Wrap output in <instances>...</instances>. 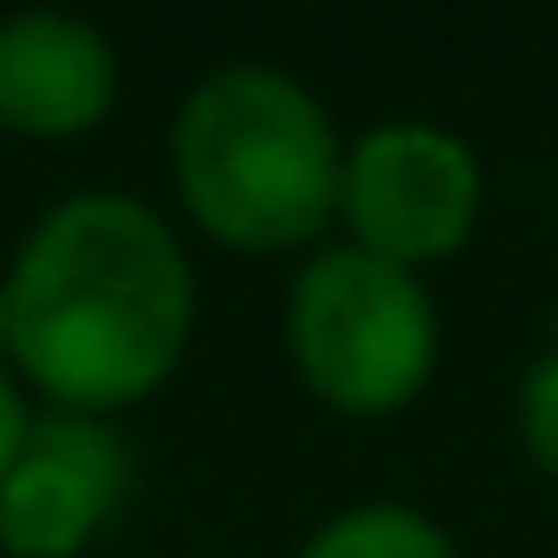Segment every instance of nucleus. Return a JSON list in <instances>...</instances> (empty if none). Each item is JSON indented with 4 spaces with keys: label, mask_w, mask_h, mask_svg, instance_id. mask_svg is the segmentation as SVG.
Listing matches in <instances>:
<instances>
[{
    "label": "nucleus",
    "mask_w": 558,
    "mask_h": 558,
    "mask_svg": "<svg viewBox=\"0 0 558 558\" xmlns=\"http://www.w3.org/2000/svg\"><path fill=\"white\" fill-rule=\"evenodd\" d=\"M0 329L47 398L77 413L131 405L177 367L192 337V268L154 207L85 192L24 238Z\"/></svg>",
    "instance_id": "nucleus-1"
},
{
    "label": "nucleus",
    "mask_w": 558,
    "mask_h": 558,
    "mask_svg": "<svg viewBox=\"0 0 558 558\" xmlns=\"http://www.w3.org/2000/svg\"><path fill=\"white\" fill-rule=\"evenodd\" d=\"M177 184L222 245L276 253L329 222L344 161L314 93L238 62L215 70L177 116Z\"/></svg>",
    "instance_id": "nucleus-2"
},
{
    "label": "nucleus",
    "mask_w": 558,
    "mask_h": 558,
    "mask_svg": "<svg viewBox=\"0 0 558 558\" xmlns=\"http://www.w3.org/2000/svg\"><path fill=\"white\" fill-rule=\"evenodd\" d=\"M291 360L344 413H390L428 383L436 314L413 268H390L360 245L306 260L291 291Z\"/></svg>",
    "instance_id": "nucleus-3"
},
{
    "label": "nucleus",
    "mask_w": 558,
    "mask_h": 558,
    "mask_svg": "<svg viewBox=\"0 0 558 558\" xmlns=\"http://www.w3.org/2000/svg\"><path fill=\"white\" fill-rule=\"evenodd\" d=\"M337 207L360 230V253L390 268L436 260L474 222V154L428 123H390L360 138V154L344 161Z\"/></svg>",
    "instance_id": "nucleus-4"
},
{
    "label": "nucleus",
    "mask_w": 558,
    "mask_h": 558,
    "mask_svg": "<svg viewBox=\"0 0 558 558\" xmlns=\"http://www.w3.org/2000/svg\"><path fill=\"white\" fill-rule=\"evenodd\" d=\"M123 489H131V451L116 428L85 413L32 421L16 466L0 474V543L16 558H70L108 527Z\"/></svg>",
    "instance_id": "nucleus-5"
},
{
    "label": "nucleus",
    "mask_w": 558,
    "mask_h": 558,
    "mask_svg": "<svg viewBox=\"0 0 558 558\" xmlns=\"http://www.w3.org/2000/svg\"><path fill=\"white\" fill-rule=\"evenodd\" d=\"M116 100V54L77 16L0 24V123L24 138H77Z\"/></svg>",
    "instance_id": "nucleus-6"
},
{
    "label": "nucleus",
    "mask_w": 558,
    "mask_h": 558,
    "mask_svg": "<svg viewBox=\"0 0 558 558\" xmlns=\"http://www.w3.org/2000/svg\"><path fill=\"white\" fill-rule=\"evenodd\" d=\"M306 558H451V543L436 520H421L405 505H360V512L329 520L306 543Z\"/></svg>",
    "instance_id": "nucleus-7"
},
{
    "label": "nucleus",
    "mask_w": 558,
    "mask_h": 558,
    "mask_svg": "<svg viewBox=\"0 0 558 558\" xmlns=\"http://www.w3.org/2000/svg\"><path fill=\"white\" fill-rule=\"evenodd\" d=\"M520 428H527V451L558 474V360L527 367V383H520Z\"/></svg>",
    "instance_id": "nucleus-8"
},
{
    "label": "nucleus",
    "mask_w": 558,
    "mask_h": 558,
    "mask_svg": "<svg viewBox=\"0 0 558 558\" xmlns=\"http://www.w3.org/2000/svg\"><path fill=\"white\" fill-rule=\"evenodd\" d=\"M24 405H16V390H9V375H0V474L16 466V451H24Z\"/></svg>",
    "instance_id": "nucleus-9"
}]
</instances>
